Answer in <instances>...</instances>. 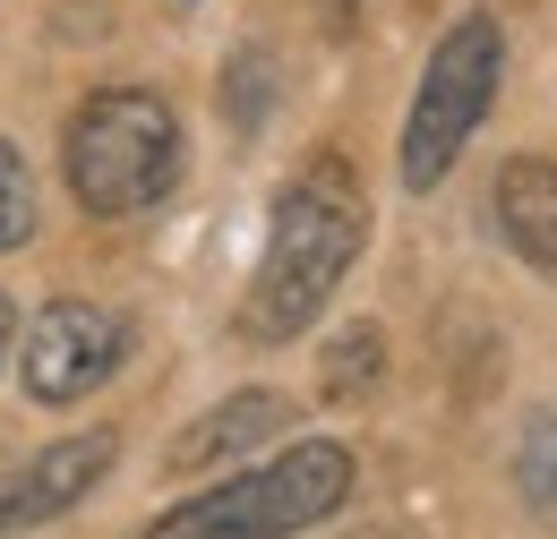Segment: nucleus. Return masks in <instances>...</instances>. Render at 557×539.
<instances>
[{
  "instance_id": "obj_1",
  "label": "nucleus",
  "mask_w": 557,
  "mask_h": 539,
  "mask_svg": "<svg viewBox=\"0 0 557 539\" xmlns=\"http://www.w3.org/2000/svg\"><path fill=\"white\" fill-rule=\"evenodd\" d=\"M360 240H369L360 180H351L344 163H309V172L275 198V223H267L258 274H249V291H240V335H249V342L309 335V326H318V309L344 291Z\"/></svg>"
},
{
  "instance_id": "obj_2",
  "label": "nucleus",
  "mask_w": 557,
  "mask_h": 539,
  "mask_svg": "<svg viewBox=\"0 0 557 539\" xmlns=\"http://www.w3.org/2000/svg\"><path fill=\"white\" fill-rule=\"evenodd\" d=\"M61 172L86 214H146L181 189V112L146 86H103L61 129Z\"/></svg>"
},
{
  "instance_id": "obj_3",
  "label": "nucleus",
  "mask_w": 557,
  "mask_h": 539,
  "mask_svg": "<svg viewBox=\"0 0 557 539\" xmlns=\"http://www.w3.org/2000/svg\"><path fill=\"white\" fill-rule=\"evenodd\" d=\"M351 497V454L335 437H300L249 472L214 479L207 497H181L172 514H154L146 539H292L318 531L326 514H344Z\"/></svg>"
},
{
  "instance_id": "obj_4",
  "label": "nucleus",
  "mask_w": 557,
  "mask_h": 539,
  "mask_svg": "<svg viewBox=\"0 0 557 539\" xmlns=\"http://www.w3.org/2000/svg\"><path fill=\"white\" fill-rule=\"evenodd\" d=\"M497 86H506V26L472 9V17H455L446 35H437V52L420 68V95L412 112H404V189L429 198L446 172H455V154L472 146V129L488 121V103H497Z\"/></svg>"
},
{
  "instance_id": "obj_5",
  "label": "nucleus",
  "mask_w": 557,
  "mask_h": 539,
  "mask_svg": "<svg viewBox=\"0 0 557 539\" xmlns=\"http://www.w3.org/2000/svg\"><path fill=\"white\" fill-rule=\"evenodd\" d=\"M121 360H129V317H121V309L52 300V309H35V326L17 335V386H26L35 403H86Z\"/></svg>"
},
{
  "instance_id": "obj_6",
  "label": "nucleus",
  "mask_w": 557,
  "mask_h": 539,
  "mask_svg": "<svg viewBox=\"0 0 557 539\" xmlns=\"http://www.w3.org/2000/svg\"><path fill=\"white\" fill-rule=\"evenodd\" d=\"M112 463H121V437L112 428H77V437H52L44 454H26L17 472H0V539L35 531V523H61L77 497L103 488Z\"/></svg>"
},
{
  "instance_id": "obj_7",
  "label": "nucleus",
  "mask_w": 557,
  "mask_h": 539,
  "mask_svg": "<svg viewBox=\"0 0 557 539\" xmlns=\"http://www.w3.org/2000/svg\"><path fill=\"white\" fill-rule=\"evenodd\" d=\"M488 214H497V240L532 274L557 283V163L549 154H506L497 180H488Z\"/></svg>"
},
{
  "instance_id": "obj_8",
  "label": "nucleus",
  "mask_w": 557,
  "mask_h": 539,
  "mask_svg": "<svg viewBox=\"0 0 557 539\" xmlns=\"http://www.w3.org/2000/svg\"><path fill=\"white\" fill-rule=\"evenodd\" d=\"M275 428H292V403L267 394V386H249V394H232V403L198 411L181 437H172V472H214V463H232V454H249V446H267Z\"/></svg>"
},
{
  "instance_id": "obj_9",
  "label": "nucleus",
  "mask_w": 557,
  "mask_h": 539,
  "mask_svg": "<svg viewBox=\"0 0 557 539\" xmlns=\"http://www.w3.org/2000/svg\"><path fill=\"white\" fill-rule=\"evenodd\" d=\"M515 497L557 531V411H532L515 428Z\"/></svg>"
},
{
  "instance_id": "obj_10",
  "label": "nucleus",
  "mask_w": 557,
  "mask_h": 539,
  "mask_svg": "<svg viewBox=\"0 0 557 539\" xmlns=\"http://www.w3.org/2000/svg\"><path fill=\"white\" fill-rule=\"evenodd\" d=\"M35 223H44V205H35V172H26V154L0 137V258H9V249H26V240H35Z\"/></svg>"
},
{
  "instance_id": "obj_11",
  "label": "nucleus",
  "mask_w": 557,
  "mask_h": 539,
  "mask_svg": "<svg viewBox=\"0 0 557 539\" xmlns=\"http://www.w3.org/2000/svg\"><path fill=\"white\" fill-rule=\"evenodd\" d=\"M377 368H386V335H377V326H351V335H335V351H326V394H369Z\"/></svg>"
},
{
  "instance_id": "obj_12",
  "label": "nucleus",
  "mask_w": 557,
  "mask_h": 539,
  "mask_svg": "<svg viewBox=\"0 0 557 539\" xmlns=\"http://www.w3.org/2000/svg\"><path fill=\"white\" fill-rule=\"evenodd\" d=\"M17 351V309H9V291H0V360Z\"/></svg>"
}]
</instances>
